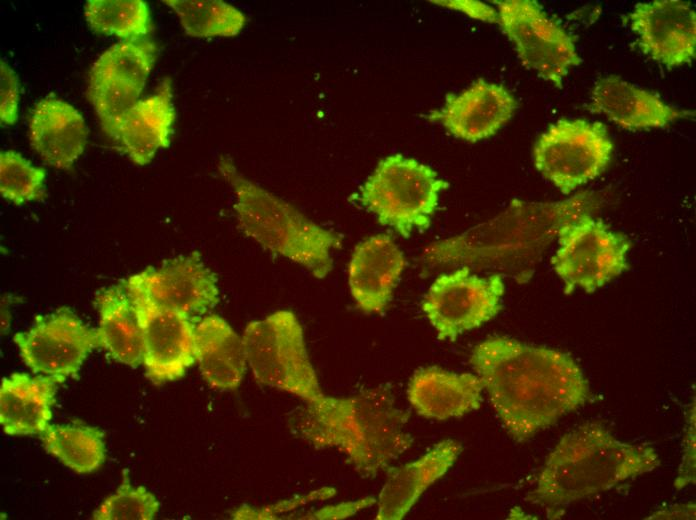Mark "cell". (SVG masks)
<instances>
[{
	"instance_id": "cell-1",
	"label": "cell",
	"mask_w": 696,
	"mask_h": 520,
	"mask_svg": "<svg viewBox=\"0 0 696 520\" xmlns=\"http://www.w3.org/2000/svg\"><path fill=\"white\" fill-rule=\"evenodd\" d=\"M470 363L509 435L523 442L587 403L589 382L568 354L507 337L476 345Z\"/></svg>"
},
{
	"instance_id": "cell-2",
	"label": "cell",
	"mask_w": 696,
	"mask_h": 520,
	"mask_svg": "<svg viewBox=\"0 0 696 520\" xmlns=\"http://www.w3.org/2000/svg\"><path fill=\"white\" fill-rule=\"evenodd\" d=\"M295 414L294 432L317 449L333 448L363 477H375L412 445L408 414L386 388L321 396Z\"/></svg>"
},
{
	"instance_id": "cell-3",
	"label": "cell",
	"mask_w": 696,
	"mask_h": 520,
	"mask_svg": "<svg viewBox=\"0 0 696 520\" xmlns=\"http://www.w3.org/2000/svg\"><path fill=\"white\" fill-rule=\"evenodd\" d=\"M660 464L651 445L622 441L601 423H584L561 437L526 499L552 512L652 472Z\"/></svg>"
},
{
	"instance_id": "cell-4",
	"label": "cell",
	"mask_w": 696,
	"mask_h": 520,
	"mask_svg": "<svg viewBox=\"0 0 696 520\" xmlns=\"http://www.w3.org/2000/svg\"><path fill=\"white\" fill-rule=\"evenodd\" d=\"M595 206L596 198L588 192L553 203L515 201L494 219L433 244L424 256L434 265H522L534 260L564 223Z\"/></svg>"
},
{
	"instance_id": "cell-5",
	"label": "cell",
	"mask_w": 696,
	"mask_h": 520,
	"mask_svg": "<svg viewBox=\"0 0 696 520\" xmlns=\"http://www.w3.org/2000/svg\"><path fill=\"white\" fill-rule=\"evenodd\" d=\"M218 167L234 192V210L245 235L302 265L317 278L331 271V250L341 244L338 235L244 177L229 159L221 158Z\"/></svg>"
},
{
	"instance_id": "cell-6",
	"label": "cell",
	"mask_w": 696,
	"mask_h": 520,
	"mask_svg": "<svg viewBox=\"0 0 696 520\" xmlns=\"http://www.w3.org/2000/svg\"><path fill=\"white\" fill-rule=\"evenodd\" d=\"M448 183L428 165L401 154L383 158L360 189V201L378 222L407 237L429 227Z\"/></svg>"
},
{
	"instance_id": "cell-7",
	"label": "cell",
	"mask_w": 696,
	"mask_h": 520,
	"mask_svg": "<svg viewBox=\"0 0 696 520\" xmlns=\"http://www.w3.org/2000/svg\"><path fill=\"white\" fill-rule=\"evenodd\" d=\"M242 340L247 365L257 382L305 402L324 395L306 350L302 327L292 312L280 310L250 322Z\"/></svg>"
},
{
	"instance_id": "cell-8",
	"label": "cell",
	"mask_w": 696,
	"mask_h": 520,
	"mask_svg": "<svg viewBox=\"0 0 696 520\" xmlns=\"http://www.w3.org/2000/svg\"><path fill=\"white\" fill-rule=\"evenodd\" d=\"M551 264L566 294L576 288L592 293L628 268L630 241L602 221L583 213L564 223Z\"/></svg>"
},
{
	"instance_id": "cell-9",
	"label": "cell",
	"mask_w": 696,
	"mask_h": 520,
	"mask_svg": "<svg viewBox=\"0 0 696 520\" xmlns=\"http://www.w3.org/2000/svg\"><path fill=\"white\" fill-rule=\"evenodd\" d=\"M613 143L601 122L559 120L537 139L536 169L563 194L597 178L608 166Z\"/></svg>"
},
{
	"instance_id": "cell-10",
	"label": "cell",
	"mask_w": 696,
	"mask_h": 520,
	"mask_svg": "<svg viewBox=\"0 0 696 520\" xmlns=\"http://www.w3.org/2000/svg\"><path fill=\"white\" fill-rule=\"evenodd\" d=\"M498 23L522 63L561 88L572 67L581 64L570 35L532 0L497 1Z\"/></svg>"
},
{
	"instance_id": "cell-11",
	"label": "cell",
	"mask_w": 696,
	"mask_h": 520,
	"mask_svg": "<svg viewBox=\"0 0 696 520\" xmlns=\"http://www.w3.org/2000/svg\"><path fill=\"white\" fill-rule=\"evenodd\" d=\"M504 282L500 274L480 277L467 266L438 276L422 308L440 340H454L500 311Z\"/></svg>"
},
{
	"instance_id": "cell-12",
	"label": "cell",
	"mask_w": 696,
	"mask_h": 520,
	"mask_svg": "<svg viewBox=\"0 0 696 520\" xmlns=\"http://www.w3.org/2000/svg\"><path fill=\"white\" fill-rule=\"evenodd\" d=\"M123 286L141 329L146 376L156 385L181 378L195 362L190 317L158 305L128 280Z\"/></svg>"
},
{
	"instance_id": "cell-13",
	"label": "cell",
	"mask_w": 696,
	"mask_h": 520,
	"mask_svg": "<svg viewBox=\"0 0 696 520\" xmlns=\"http://www.w3.org/2000/svg\"><path fill=\"white\" fill-rule=\"evenodd\" d=\"M13 340L32 372L65 378L76 374L87 355L99 347L97 331L67 307L38 316L28 330L14 334Z\"/></svg>"
},
{
	"instance_id": "cell-14",
	"label": "cell",
	"mask_w": 696,
	"mask_h": 520,
	"mask_svg": "<svg viewBox=\"0 0 696 520\" xmlns=\"http://www.w3.org/2000/svg\"><path fill=\"white\" fill-rule=\"evenodd\" d=\"M638 47L668 67L690 63L696 51V14L690 3L655 0L638 3L628 15Z\"/></svg>"
},
{
	"instance_id": "cell-15",
	"label": "cell",
	"mask_w": 696,
	"mask_h": 520,
	"mask_svg": "<svg viewBox=\"0 0 696 520\" xmlns=\"http://www.w3.org/2000/svg\"><path fill=\"white\" fill-rule=\"evenodd\" d=\"M127 280L158 305L189 317L219 301L216 278L196 252L167 260L158 268L148 267Z\"/></svg>"
},
{
	"instance_id": "cell-16",
	"label": "cell",
	"mask_w": 696,
	"mask_h": 520,
	"mask_svg": "<svg viewBox=\"0 0 696 520\" xmlns=\"http://www.w3.org/2000/svg\"><path fill=\"white\" fill-rule=\"evenodd\" d=\"M516 108L517 101L506 87L480 79L462 92L448 95L442 108L428 118L456 138L477 142L494 135Z\"/></svg>"
},
{
	"instance_id": "cell-17",
	"label": "cell",
	"mask_w": 696,
	"mask_h": 520,
	"mask_svg": "<svg viewBox=\"0 0 696 520\" xmlns=\"http://www.w3.org/2000/svg\"><path fill=\"white\" fill-rule=\"evenodd\" d=\"M172 84L165 78L156 93L138 100L113 126L108 136L137 165L148 164L170 144L175 121Z\"/></svg>"
},
{
	"instance_id": "cell-18",
	"label": "cell",
	"mask_w": 696,
	"mask_h": 520,
	"mask_svg": "<svg viewBox=\"0 0 696 520\" xmlns=\"http://www.w3.org/2000/svg\"><path fill=\"white\" fill-rule=\"evenodd\" d=\"M88 134L82 114L62 99L43 98L31 111L28 124L30 145L52 167L70 169L83 153Z\"/></svg>"
},
{
	"instance_id": "cell-19",
	"label": "cell",
	"mask_w": 696,
	"mask_h": 520,
	"mask_svg": "<svg viewBox=\"0 0 696 520\" xmlns=\"http://www.w3.org/2000/svg\"><path fill=\"white\" fill-rule=\"evenodd\" d=\"M404 266L402 251L388 235H375L361 242L348 270L350 292L358 307L368 313L383 311Z\"/></svg>"
},
{
	"instance_id": "cell-20",
	"label": "cell",
	"mask_w": 696,
	"mask_h": 520,
	"mask_svg": "<svg viewBox=\"0 0 696 520\" xmlns=\"http://www.w3.org/2000/svg\"><path fill=\"white\" fill-rule=\"evenodd\" d=\"M483 390V383L477 375L429 367L413 374L407 394L411 405L421 416L447 420L477 410L481 405Z\"/></svg>"
},
{
	"instance_id": "cell-21",
	"label": "cell",
	"mask_w": 696,
	"mask_h": 520,
	"mask_svg": "<svg viewBox=\"0 0 696 520\" xmlns=\"http://www.w3.org/2000/svg\"><path fill=\"white\" fill-rule=\"evenodd\" d=\"M590 110L622 128L634 130L662 128L686 114L654 93L614 75L596 82Z\"/></svg>"
},
{
	"instance_id": "cell-22",
	"label": "cell",
	"mask_w": 696,
	"mask_h": 520,
	"mask_svg": "<svg viewBox=\"0 0 696 520\" xmlns=\"http://www.w3.org/2000/svg\"><path fill=\"white\" fill-rule=\"evenodd\" d=\"M461 451L460 443L446 439L417 460L389 469L378 496L376 519H402L422 493L449 470Z\"/></svg>"
},
{
	"instance_id": "cell-23",
	"label": "cell",
	"mask_w": 696,
	"mask_h": 520,
	"mask_svg": "<svg viewBox=\"0 0 696 520\" xmlns=\"http://www.w3.org/2000/svg\"><path fill=\"white\" fill-rule=\"evenodd\" d=\"M62 376L15 372L0 384V424L12 436L40 435L52 418L57 385Z\"/></svg>"
},
{
	"instance_id": "cell-24",
	"label": "cell",
	"mask_w": 696,
	"mask_h": 520,
	"mask_svg": "<svg viewBox=\"0 0 696 520\" xmlns=\"http://www.w3.org/2000/svg\"><path fill=\"white\" fill-rule=\"evenodd\" d=\"M194 357L212 388L234 390L242 382L247 366L243 340L220 316H205L195 325Z\"/></svg>"
},
{
	"instance_id": "cell-25",
	"label": "cell",
	"mask_w": 696,
	"mask_h": 520,
	"mask_svg": "<svg viewBox=\"0 0 696 520\" xmlns=\"http://www.w3.org/2000/svg\"><path fill=\"white\" fill-rule=\"evenodd\" d=\"M99 347L115 361L130 367L142 364L143 341L132 301L125 287L114 286L101 291L96 298Z\"/></svg>"
},
{
	"instance_id": "cell-26",
	"label": "cell",
	"mask_w": 696,
	"mask_h": 520,
	"mask_svg": "<svg viewBox=\"0 0 696 520\" xmlns=\"http://www.w3.org/2000/svg\"><path fill=\"white\" fill-rule=\"evenodd\" d=\"M39 437L49 454L76 473H92L105 461L104 433L97 427L49 424Z\"/></svg>"
},
{
	"instance_id": "cell-27",
	"label": "cell",
	"mask_w": 696,
	"mask_h": 520,
	"mask_svg": "<svg viewBox=\"0 0 696 520\" xmlns=\"http://www.w3.org/2000/svg\"><path fill=\"white\" fill-rule=\"evenodd\" d=\"M156 55L157 46L151 40H122L98 57L90 70V77L117 80L141 93Z\"/></svg>"
},
{
	"instance_id": "cell-28",
	"label": "cell",
	"mask_w": 696,
	"mask_h": 520,
	"mask_svg": "<svg viewBox=\"0 0 696 520\" xmlns=\"http://www.w3.org/2000/svg\"><path fill=\"white\" fill-rule=\"evenodd\" d=\"M178 16L185 33L197 38L231 37L240 33L246 16L221 0H164Z\"/></svg>"
},
{
	"instance_id": "cell-29",
	"label": "cell",
	"mask_w": 696,
	"mask_h": 520,
	"mask_svg": "<svg viewBox=\"0 0 696 520\" xmlns=\"http://www.w3.org/2000/svg\"><path fill=\"white\" fill-rule=\"evenodd\" d=\"M84 15L94 32L123 40L140 39L151 29L149 7L143 0H88Z\"/></svg>"
},
{
	"instance_id": "cell-30",
	"label": "cell",
	"mask_w": 696,
	"mask_h": 520,
	"mask_svg": "<svg viewBox=\"0 0 696 520\" xmlns=\"http://www.w3.org/2000/svg\"><path fill=\"white\" fill-rule=\"evenodd\" d=\"M46 172L32 165L20 153L0 152V193L15 205L41 200L45 196Z\"/></svg>"
},
{
	"instance_id": "cell-31",
	"label": "cell",
	"mask_w": 696,
	"mask_h": 520,
	"mask_svg": "<svg viewBox=\"0 0 696 520\" xmlns=\"http://www.w3.org/2000/svg\"><path fill=\"white\" fill-rule=\"evenodd\" d=\"M159 510L155 495L143 486H133L125 473L115 493L93 512L95 520H152Z\"/></svg>"
},
{
	"instance_id": "cell-32",
	"label": "cell",
	"mask_w": 696,
	"mask_h": 520,
	"mask_svg": "<svg viewBox=\"0 0 696 520\" xmlns=\"http://www.w3.org/2000/svg\"><path fill=\"white\" fill-rule=\"evenodd\" d=\"M140 92L108 78L90 77L87 95L108 135L115 123L138 101Z\"/></svg>"
},
{
	"instance_id": "cell-33",
	"label": "cell",
	"mask_w": 696,
	"mask_h": 520,
	"mask_svg": "<svg viewBox=\"0 0 696 520\" xmlns=\"http://www.w3.org/2000/svg\"><path fill=\"white\" fill-rule=\"evenodd\" d=\"M695 452V398L693 397L686 410L681 461L674 481L676 490L695 484Z\"/></svg>"
},
{
	"instance_id": "cell-34",
	"label": "cell",
	"mask_w": 696,
	"mask_h": 520,
	"mask_svg": "<svg viewBox=\"0 0 696 520\" xmlns=\"http://www.w3.org/2000/svg\"><path fill=\"white\" fill-rule=\"evenodd\" d=\"M19 80L15 71L4 59L0 61V120L2 125L12 126L18 119Z\"/></svg>"
},
{
	"instance_id": "cell-35",
	"label": "cell",
	"mask_w": 696,
	"mask_h": 520,
	"mask_svg": "<svg viewBox=\"0 0 696 520\" xmlns=\"http://www.w3.org/2000/svg\"><path fill=\"white\" fill-rule=\"evenodd\" d=\"M376 502V499L372 496H368L356 501L343 502L337 505H330L323 507L317 511L310 513L308 516L302 517L303 519H343L354 515L358 511L372 506Z\"/></svg>"
},
{
	"instance_id": "cell-36",
	"label": "cell",
	"mask_w": 696,
	"mask_h": 520,
	"mask_svg": "<svg viewBox=\"0 0 696 520\" xmlns=\"http://www.w3.org/2000/svg\"><path fill=\"white\" fill-rule=\"evenodd\" d=\"M448 6L459 9L473 18L488 21L498 22V14L491 7L474 1H447Z\"/></svg>"
},
{
	"instance_id": "cell-37",
	"label": "cell",
	"mask_w": 696,
	"mask_h": 520,
	"mask_svg": "<svg viewBox=\"0 0 696 520\" xmlns=\"http://www.w3.org/2000/svg\"><path fill=\"white\" fill-rule=\"evenodd\" d=\"M695 508L694 502L676 504L657 510L646 519H695Z\"/></svg>"
}]
</instances>
